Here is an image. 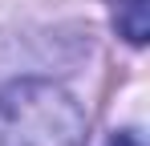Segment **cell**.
Returning <instances> with one entry per match:
<instances>
[{
    "label": "cell",
    "instance_id": "3",
    "mask_svg": "<svg viewBox=\"0 0 150 146\" xmlns=\"http://www.w3.org/2000/svg\"><path fill=\"white\" fill-rule=\"evenodd\" d=\"M105 146H142V138H138V134H130V130H122V134H114Z\"/></svg>",
    "mask_w": 150,
    "mask_h": 146
},
{
    "label": "cell",
    "instance_id": "2",
    "mask_svg": "<svg viewBox=\"0 0 150 146\" xmlns=\"http://www.w3.org/2000/svg\"><path fill=\"white\" fill-rule=\"evenodd\" d=\"M146 0H118V33H122L130 45H142L146 41Z\"/></svg>",
    "mask_w": 150,
    "mask_h": 146
},
{
    "label": "cell",
    "instance_id": "1",
    "mask_svg": "<svg viewBox=\"0 0 150 146\" xmlns=\"http://www.w3.org/2000/svg\"><path fill=\"white\" fill-rule=\"evenodd\" d=\"M85 114L53 81H16L0 89V146H77Z\"/></svg>",
    "mask_w": 150,
    "mask_h": 146
}]
</instances>
